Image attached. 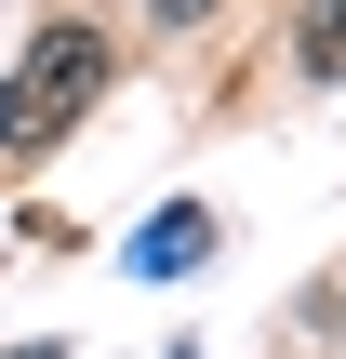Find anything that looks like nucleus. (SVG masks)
I'll list each match as a JSON object with an SVG mask.
<instances>
[{"label":"nucleus","instance_id":"obj_4","mask_svg":"<svg viewBox=\"0 0 346 359\" xmlns=\"http://www.w3.org/2000/svg\"><path fill=\"white\" fill-rule=\"evenodd\" d=\"M147 13H160V27H200V13H213V0H147Z\"/></svg>","mask_w":346,"mask_h":359},{"label":"nucleus","instance_id":"obj_5","mask_svg":"<svg viewBox=\"0 0 346 359\" xmlns=\"http://www.w3.org/2000/svg\"><path fill=\"white\" fill-rule=\"evenodd\" d=\"M333 320H346V293H333Z\"/></svg>","mask_w":346,"mask_h":359},{"label":"nucleus","instance_id":"obj_2","mask_svg":"<svg viewBox=\"0 0 346 359\" xmlns=\"http://www.w3.org/2000/svg\"><path fill=\"white\" fill-rule=\"evenodd\" d=\"M293 67H307V80H346V0H307V27H293Z\"/></svg>","mask_w":346,"mask_h":359},{"label":"nucleus","instance_id":"obj_3","mask_svg":"<svg viewBox=\"0 0 346 359\" xmlns=\"http://www.w3.org/2000/svg\"><path fill=\"white\" fill-rule=\"evenodd\" d=\"M200 240H213L200 213H160V226L133 240V266H147V280H173V266H200Z\"/></svg>","mask_w":346,"mask_h":359},{"label":"nucleus","instance_id":"obj_1","mask_svg":"<svg viewBox=\"0 0 346 359\" xmlns=\"http://www.w3.org/2000/svg\"><path fill=\"white\" fill-rule=\"evenodd\" d=\"M93 93H107V40H93V27H40V40H27V67L0 80V160L53 147Z\"/></svg>","mask_w":346,"mask_h":359}]
</instances>
